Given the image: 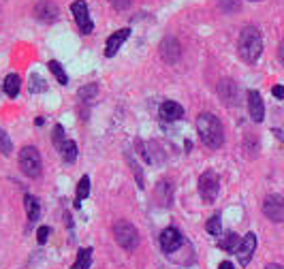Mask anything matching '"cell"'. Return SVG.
Instances as JSON below:
<instances>
[{
  "instance_id": "obj_1",
  "label": "cell",
  "mask_w": 284,
  "mask_h": 269,
  "mask_svg": "<svg viewBox=\"0 0 284 269\" xmlns=\"http://www.w3.org/2000/svg\"><path fill=\"white\" fill-rule=\"evenodd\" d=\"M237 51L241 56V60L254 64L259 60V56L263 51V37L259 32V28L254 26H246L244 30L239 32V41H237Z\"/></svg>"
},
{
  "instance_id": "obj_2",
  "label": "cell",
  "mask_w": 284,
  "mask_h": 269,
  "mask_svg": "<svg viewBox=\"0 0 284 269\" xmlns=\"http://www.w3.org/2000/svg\"><path fill=\"white\" fill-rule=\"evenodd\" d=\"M197 133L201 137L203 144L211 150H218L224 144L222 124L216 116H211V113H201V116L197 118Z\"/></svg>"
},
{
  "instance_id": "obj_3",
  "label": "cell",
  "mask_w": 284,
  "mask_h": 269,
  "mask_svg": "<svg viewBox=\"0 0 284 269\" xmlns=\"http://www.w3.org/2000/svg\"><path fill=\"white\" fill-rule=\"evenodd\" d=\"M113 237H116V242L124 248V250H135L137 244H139V235H137V229L126 222V220H118L116 224H113Z\"/></svg>"
},
{
  "instance_id": "obj_4",
  "label": "cell",
  "mask_w": 284,
  "mask_h": 269,
  "mask_svg": "<svg viewBox=\"0 0 284 269\" xmlns=\"http://www.w3.org/2000/svg\"><path fill=\"white\" fill-rule=\"evenodd\" d=\"M20 169L28 177H39L41 175V154L37 148L26 146L20 150Z\"/></svg>"
},
{
  "instance_id": "obj_5",
  "label": "cell",
  "mask_w": 284,
  "mask_h": 269,
  "mask_svg": "<svg viewBox=\"0 0 284 269\" xmlns=\"http://www.w3.org/2000/svg\"><path fill=\"white\" fill-rule=\"evenodd\" d=\"M218 190H220V182L214 171H205L199 177V194H201V199L205 203H214L218 196Z\"/></svg>"
},
{
  "instance_id": "obj_6",
  "label": "cell",
  "mask_w": 284,
  "mask_h": 269,
  "mask_svg": "<svg viewBox=\"0 0 284 269\" xmlns=\"http://www.w3.org/2000/svg\"><path fill=\"white\" fill-rule=\"evenodd\" d=\"M263 214L272 222H284V196L269 194L263 201Z\"/></svg>"
},
{
  "instance_id": "obj_7",
  "label": "cell",
  "mask_w": 284,
  "mask_h": 269,
  "mask_svg": "<svg viewBox=\"0 0 284 269\" xmlns=\"http://www.w3.org/2000/svg\"><path fill=\"white\" fill-rule=\"evenodd\" d=\"M70 11H73V15H75V22L79 26V30L83 34H90L92 32V20H90V11H88V5L83 3V0H75L73 5H70Z\"/></svg>"
},
{
  "instance_id": "obj_8",
  "label": "cell",
  "mask_w": 284,
  "mask_h": 269,
  "mask_svg": "<svg viewBox=\"0 0 284 269\" xmlns=\"http://www.w3.org/2000/svg\"><path fill=\"white\" fill-rule=\"evenodd\" d=\"M218 96H220V101L224 105L235 107V105H239V86L233 79H220V83H218Z\"/></svg>"
},
{
  "instance_id": "obj_9",
  "label": "cell",
  "mask_w": 284,
  "mask_h": 269,
  "mask_svg": "<svg viewBox=\"0 0 284 269\" xmlns=\"http://www.w3.org/2000/svg\"><path fill=\"white\" fill-rule=\"evenodd\" d=\"M182 244H184V239H182V235H180V231L175 229V226H169V229H165L161 233V248H163V252L171 254V252L180 250Z\"/></svg>"
},
{
  "instance_id": "obj_10",
  "label": "cell",
  "mask_w": 284,
  "mask_h": 269,
  "mask_svg": "<svg viewBox=\"0 0 284 269\" xmlns=\"http://www.w3.org/2000/svg\"><path fill=\"white\" fill-rule=\"evenodd\" d=\"M180 56H182V47L177 43V39L167 37L163 43H161V58L165 62H169V64H173V62L180 60Z\"/></svg>"
},
{
  "instance_id": "obj_11",
  "label": "cell",
  "mask_w": 284,
  "mask_h": 269,
  "mask_svg": "<svg viewBox=\"0 0 284 269\" xmlns=\"http://www.w3.org/2000/svg\"><path fill=\"white\" fill-rule=\"evenodd\" d=\"M248 111H250V118L254 122H263L265 118V105H263V98L257 90H250L248 92Z\"/></svg>"
},
{
  "instance_id": "obj_12",
  "label": "cell",
  "mask_w": 284,
  "mask_h": 269,
  "mask_svg": "<svg viewBox=\"0 0 284 269\" xmlns=\"http://www.w3.org/2000/svg\"><path fill=\"white\" fill-rule=\"evenodd\" d=\"M154 199H156V203H158L161 207H169V205H171V201H173V186H171V182L161 180L158 186H156V190H154Z\"/></svg>"
},
{
  "instance_id": "obj_13",
  "label": "cell",
  "mask_w": 284,
  "mask_h": 269,
  "mask_svg": "<svg viewBox=\"0 0 284 269\" xmlns=\"http://www.w3.org/2000/svg\"><path fill=\"white\" fill-rule=\"evenodd\" d=\"M254 250H257V235H254V233H248L244 239H241V248H239V252H237L239 263H241V265H248L250 259H252V254H254Z\"/></svg>"
},
{
  "instance_id": "obj_14",
  "label": "cell",
  "mask_w": 284,
  "mask_h": 269,
  "mask_svg": "<svg viewBox=\"0 0 284 269\" xmlns=\"http://www.w3.org/2000/svg\"><path fill=\"white\" fill-rule=\"evenodd\" d=\"M131 37V30L129 28H122V30H118V32H113L109 39H107V47H105V56L107 58H111V56H116L118 53V49L124 45V41Z\"/></svg>"
},
{
  "instance_id": "obj_15",
  "label": "cell",
  "mask_w": 284,
  "mask_h": 269,
  "mask_svg": "<svg viewBox=\"0 0 284 269\" xmlns=\"http://www.w3.org/2000/svg\"><path fill=\"white\" fill-rule=\"evenodd\" d=\"M34 15L41 22H45V24L56 22V20H58V7H56L54 3H49V0H43V3H39L34 7Z\"/></svg>"
},
{
  "instance_id": "obj_16",
  "label": "cell",
  "mask_w": 284,
  "mask_h": 269,
  "mask_svg": "<svg viewBox=\"0 0 284 269\" xmlns=\"http://www.w3.org/2000/svg\"><path fill=\"white\" fill-rule=\"evenodd\" d=\"M161 118L165 122H175V120H182L184 118V107L175 101H165L161 105Z\"/></svg>"
},
{
  "instance_id": "obj_17",
  "label": "cell",
  "mask_w": 284,
  "mask_h": 269,
  "mask_svg": "<svg viewBox=\"0 0 284 269\" xmlns=\"http://www.w3.org/2000/svg\"><path fill=\"white\" fill-rule=\"evenodd\" d=\"M218 246L222 250H226V252H239V248H241V237L237 233H226V235L220 237Z\"/></svg>"
},
{
  "instance_id": "obj_18",
  "label": "cell",
  "mask_w": 284,
  "mask_h": 269,
  "mask_svg": "<svg viewBox=\"0 0 284 269\" xmlns=\"http://www.w3.org/2000/svg\"><path fill=\"white\" fill-rule=\"evenodd\" d=\"M20 88H22V79H20V75H15V73L7 75V79H5V92H7V96L15 98V96L20 94Z\"/></svg>"
},
{
  "instance_id": "obj_19",
  "label": "cell",
  "mask_w": 284,
  "mask_h": 269,
  "mask_svg": "<svg viewBox=\"0 0 284 269\" xmlns=\"http://www.w3.org/2000/svg\"><path fill=\"white\" fill-rule=\"evenodd\" d=\"M24 205H26V214H28V220H30V222H34V220L41 216V205H39V201L34 199L32 194H26Z\"/></svg>"
},
{
  "instance_id": "obj_20",
  "label": "cell",
  "mask_w": 284,
  "mask_h": 269,
  "mask_svg": "<svg viewBox=\"0 0 284 269\" xmlns=\"http://www.w3.org/2000/svg\"><path fill=\"white\" fill-rule=\"evenodd\" d=\"M90 263H92V250L83 248V250L77 252V259H75V263L70 269H90Z\"/></svg>"
},
{
  "instance_id": "obj_21",
  "label": "cell",
  "mask_w": 284,
  "mask_h": 269,
  "mask_svg": "<svg viewBox=\"0 0 284 269\" xmlns=\"http://www.w3.org/2000/svg\"><path fill=\"white\" fill-rule=\"evenodd\" d=\"M60 152H62V158H64V163H75V158H77V146H75V141L66 139Z\"/></svg>"
},
{
  "instance_id": "obj_22",
  "label": "cell",
  "mask_w": 284,
  "mask_h": 269,
  "mask_svg": "<svg viewBox=\"0 0 284 269\" xmlns=\"http://www.w3.org/2000/svg\"><path fill=\"white\" fill-rule=\"evenodd\" d=\"M47 66H49V70H51V75H54L56 79H58V83L66 86V83H68V77H66V73H64V68L60 66V62L49 60V62H47Z\"/></svg>"
},
{
  "instance_id": "obj_23",
  "label": "cell",
  "mask_w": 284,
  "mask_h": 269,
  "mask_svg": "<svg viewBox=\"0 0 284 269\" xmlns=\"http://www.w3.org/2000/svg\"><path fill=\"white\" fill-rule=\"evenodd\" d=\"M88 194H90V177H88V175H83V177L79 180V184H77V201H75V205L79 207L81 199H86Z\"/></svg>"
},
{
  "instance_id": "obj_24",
  "label": "cell",
  "mask_w": 284,
  "mask_h": 269,
  "mask_svg": "<svg viewBox=\"0 0 284 269\" xmlns=\"http://www.w3.org/2000/svg\"><path fill=\"white\" fill-rule=\"evenodd\" d=\"M205 229H207V233H211V235H220V231H222V220H220V216H218V214L211 216V218L205 222Z\"/></svg>"
},
{
  "instance_id": "obj_25",
  "label": "cell",
  "mask_w": 284,
  "mask_h": 269,
  "mask_svg": "<svg viewBox=\"0 0 284 269\" xmlns=\"http://www.w3.org/2000/svg\"><path fill=\"white\" fill-rule=\"evenodd\" d=\"M45 90H47L45 79H43V77H39V75H32V77H30V92L39 94V92H45Z\"/></svg>"
},
{
  "instance_id": "obj_26",
  "label": "cell",
  "mask_w": 284,
  "mask_h": 269,
  "mask_svg": "<svg viewBox=\"0 0 284 269\" xmlns=\"http://www.w3.org/2000/svg\"><path fill=\"white\" fill-rule=\"evenodd\" d=\"M0 152L5 154V156H9V154L13 152V146H11V139H9V135L0 129Z\"/></svg>"
},
{
  "instance_id": "obj_27",
  "label": "cell",
  "mask_w": 284,
  "mask_h": 269,
  "mask_svg": "<svg viewBox=\"0 0 284 269\" xmlns=\"http://www.w3.org/2000/svg\"><path fill=\"white\" fill-rule=\"evenodd\" d=\"M64 129L60 124H56V129H54V146L58 148V150H62V146H64Z\"/></svg>"
},
{
  "instance_id": "obj_28",
  "label": "cell",
  "mask_w": 284,
  "mask_h": 269,
  "mask_svg": "<svg viewBox=\"0 0 284 269\" xmlns=\"http://www.w3.org/2000/svg\"><path fill=\"white\" fill-rule=\"evenodd\" d=\"M96 92H98L96 83H90V86H86V88H81V90H79V96L83 98V101H92V98L96 96Z\"/></svg>"
},
{
  "instance_id": "obj_29",
  "label": "cell",
  "mask_w": 284,
  "mask_h": 269,
  "mask_svg": "<svg viewBox=\"0 0 284 269\" xmlns=\"http://www.w3.org/2000/svg\"><path fill=\"white\" fill-rule=\"evenodd\" d=\"M218 5L220 9H224L226 13H233L239 9V0H218Z\"/></svg>"
},
{
  "instance_id": "obj_30",
  "label": "cell",
  "mask_w": 284,
  "mask_h": 269,
  "mask_svg": "<svg viewBox=\"0 0 284 269\" xmlns=\"http://www.w3.org/2000/svg\"><path fill=\"white\" fill-rule=\"evenodd\" d=\"M111 7L113 9H118V11H124V9H129L133 5V0H109Z\"/></svg>"
},
{
  "instance_id": "obj_31",
  "label": "cell",
  "mask_w": 284,
  "mask_h": 269,
  "mask_svg": "<svg viewBox=\"0 0 284 269\" xmlns=\"http://www.w3.org/2000/svg\"><path fill=\"white\" fill-rule=\"evenodd\" d=\"M49 235V226H41L39 233H37V239H39V244H45V239Z\"/></svg>"
},
{
  "instance_id": "obj_32",
  "label": "cell",
  "mask_w": 284,
  "mask_h": 269,
  "mask_svg": "<svg viewBox=\"0 0 284 269\" xmlns=\"http://www.w3.org/2000/svg\"><path fill=\"white\" fill-rule=\"evenodd\" d=\"M272 94H274L276 98H282V101H284V86H274V88H272Z\"/></svg>"
},
{
  "instance_id": "obj_33",
  "label": "cell",
  "mask_w": 284,
  "mask_h": 269,
  "mask_svg": "<svg viewBox=\"0 0 284 269\" xmlns=\"http://www.w3.org/2000/svg\"><path fill=\"white\" fill-rule=\"evenodd\" d=\"M278 58H280V62H282V66H284V39H282V43H280V47H278Z\"/></svg>"
},
{
  "instance_id": "obj_34",
  "label": "cell",
  "mask_w": 284,
  "mask_h": 269,
  "mask_svg": "<svg viewBox=\"0 0 284 269\" xmlns=\"http://www.w3.org/2000/svg\"><path fill=\"white\" fill-rule=\"evenodd\" d=\"M218 269H235V267H233V263H231V261H222Z\"/></svg>"
},
{
  "instance_id": "obj_35",
  "label": "cell",
  "mask_w": 284,
  "mask_h": 269,
  "mask_svg": "<svg viewBox=\"0 0 284 269\" xmlns=\"http://www.w3.org/2000/svg\"><path fill=\"white\" fill-rule=\"evenodd\" d=\"M265 269H284V267H282V265H278V263H269Z\"/></svg>"
},
{
  "instance_id": "obj_36",
  "label": "cell",
  "mask_w": 284,
  "mask_h": 269,
  "mask_svg": "<svg viewBox=\"0 0 284 269\" xmlns=\"http://www.w3.org/2000/svg\"><path fill=\"white\" fill-rule=\"evenodd\" d=\"M252 3H257V0H252Z\"/></svg>"
}]
</instances>
